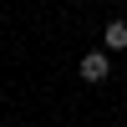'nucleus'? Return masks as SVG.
I'll list each match as a JSON object with an SVG mask.
<instances>
[{"instance_id":"1","label":"nucleus","mask_w":127,"mask_h":127,"mask_svg":"<svg viewBox=\"0 0 127 127\" xmlns=\"http://www.w3.org/2000/svg\"><path fill=\"white\" fill-rule=\"evenodd\" d=\"M107 76H112L107 51H87V56H81V81H107Z\"/></svg>"},{"instance_id":"2","label":"nucleus","mask_w":127,"mask_h":127,"mask_svg":"<svg viewBox=\"0 0 127 127\" xmlns=\"http://www.w3.org/2000/svg\"><path fill=\"white\" fill-rule=\"evenodd\" d=\"M107 51H127V20H112L107 26Z\"/></svg>"}]
</instances>
